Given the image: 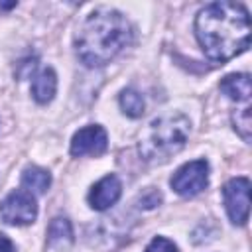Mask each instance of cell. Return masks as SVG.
<instances>
[{
	"label": "cell",
	"instance_id": "13",
	"mask_svg": "<svg viewBox=\"0 0 252 252\" xmlns=\"http://www.w3.org/2000/svg\"><path fill=\"white\" fill-rule=\"evenodd\" d=\"M120 106L124 110V114L132 116V118H138L144 114V98L140 93H136L134 89H126L120 93Z\"/></svg>",
	"mask_w": 252,
	"mask_h": 252
},
{
	"label": "cell",
	"instance_id": "5",
	"mask_svg": "<svg viewBox=\"0 0 252 252\" xmlns=\"http://www.w3.org/2000/svg\"><path fill=\"white\" fill-rule=\"evenodd\" d=\"M35 215H37L35 199L26 189L12 191L0 203V219L6 224H30L33 222Z\"/></svg>",
	"mask_w": 252,
	"mask_h": 252
},
{
	"label": "cell",
	"instance_id": "18",
	"mask_svg": "<svg viewBox=\"0 0 252 252\" xmlns=\"http://www.w3.org/2000/svg\"><path fill=\"white\" fill-rule=\"evenodd\" d=\"M16 6V2H0V12L2 10H10V8H14Z\"/></svg>",
	"mask_w": 252,
	"mask_h": 252
},
{
	"label": "cell",
	"instance_id": "15",
	"mask_svg": "<svg viewBox=\"0 0 252 252\" xmlns=\"http://www.w3.org/2000/svg\"><path fill=\"white\" fill-rule=\"evenodd\" d=\"M146 252H177V246H175L171 240L163 238V236H156V238L148 244Z\"/></svg>",
	"mask_w": 252,
	"mask_h": 252
},
{
	"label": "cell",
	"instance_id": "3",
	"mask_svg": "<svg viewBox=\"0 0 252 252\" xmlns=\"http://www.w3.org/2000/svg\"><path fill=\"white\" fill-rule=\"evenodd\" d=\"M189 138V120L183 114H165L156 118L140 140V154L144 159H167L179 152Z\"/></svg>",
	"mask_w": 252,
	"mask_h": 252
},
{
	"label": "cell",
	"instance_id": "9",
	"mask_svg": "<svg viewBox=\"0 0 252 252\" xmlns=\"http://www.w3.org/2000/svg\"><path fill=\"white\" fill-rule=\"evenodd\" d=\"M55 89H57V77H55V71L49 67L41 69L32 81V96L39 104L49 102L55 94Z\"/></svg>",
	"mask_w": 252,
	"mask_h": 252
},
{
	"label": "cell",
	"instance_id": "6",
	"mask_svg": "<svg viewBox=\"0 0 252 252\" xmlns=\"http://www.w3.org/2000/svg\"><path fill=\"white\" fill-rule=\"evenodd\" d=\"M224 207L234 224H246L248 209H250V181L248 177H234L230 179L224 189Z\"/></svg>",
	"mask_w": 252,
	"mask_h": 252
},
{
	"label": "cell",
	"instance_id": "1",
	"mask_svg": "<svg viewBox=\"0 0 252 252\" xmlns=\"http://www.w3.org/2000/svg\"><path fill=\"white\" fill-rule=\"evenodd\" d=\"M195 33L211 61L224 63L250 45V16L238 2L207 4L195 20Z\"/></svg>",
	"mask_w": 252,
	"mask_h": 252
},
{
	"label": "cell",
	"instance_id": "16",
	"mask_svg": "<svg viewBox=\"0 0 252 252\" xmlns=\"http://www.w3.org/2000/svg\"><path fill=\"white\" fill-rule=\"evenodd\" d=\"M159 199H161V197H159L158 191H148V197H142L140 203H144V207L150 209V207H156V205L159 203Z\"/></svg>",
	"mask_w": 252,
	"mask_h": 252
},
{
	"label": "cell",
	"instance_id": "12",
	"mask_svg": "<svg viewBox=\"0 0 252 252\" xmlns=\"http://www.w3.org/2000/svg\"><path fill=\"white\" fill-rule=\"evenodd\" d=\"M47 240H49V246L53 248H61V246H67L73 242V230H71V222L67 219H53L49 228H47Z\"/></svg>",
	"mask_w": 252,
	"mask_h": 252
},
{
	"label": "cell",
	"instance_id": "17",
	"mask_svg": "<svg viewBox=\"0 0 252 252\" xmlns=\"http://www.w3.org/2000/svg\"><path fill=\"white\" fill-rule=\"evenodd\" d=\"M0 252H16L12 240L8 236H4V234H0Z\"/></svg>",
	"mask_w": 252,
	"mask_h": 252
},
{
	"label": "cell",
	"instance_id": "11",
	"mask_svg": "<svg viewBox=\"0 0 252 252\" xmlns=\"http://www.w3.org/2000/svg\"><path fill=\"white\" fill-rule=\"evenodd\" d=\"M49 183H51V175H49L45 169L37 167V165L26 167L24 173H22V185H24L26 191H30L32 195H33V193H35V195L45 193L47 187H49Z\"/></svg>",
	"mask_w": 252,
	"mask_h": 252
},
{
	"label": "cell",
	"instance_id": "14",
	"mask_svg": "<svg viewBox=\"0 0 252 252\" xmlns=\"http://www.w3.org/2000/svg\"><path fill=\"white\" fill-rule=\"evenodd\" d=\"M232 122L236 132L242 136L244 142H250V128H252V120H250V106H244L240 110H236L232 114Z\"/></svg>",
	"mask_w": 252,
	"mask_h": 252
},
{
	"label": "cell",
	"instance_id": "2",
	"mask_svg": "<svg viewBox=\"0 0 252 252\" xmlns=\"http://www.w3.org/2000/svg\"><path fill=\"white\" fill-rule=\"evenodd\" d=\"M132 39L128 20L110 8L91 12L79 26L75 35V49L87 67H100L112 61Z\"/></svg>",
	"mask_w": 252,
	"mask_h": 252
},
{
	"label": "cell",
	"instance_id": "4",
	"mask_svg": "<svg viewBox=\"0 0 252 252\" xmlns=\"http://www.w3.org/2000/svg\"><path fill=\"white\" fill-rule=\"evenodd\" d=\"M207 183H209V163L205 159H193L181 165L171 177V187L181 197H195L207 187Z\"/></svg>",
	"mask_w": 252,
	"mask_h": 252
},
{
	"label": "cell",
	"instance_id": "7",
	"mask_svg": "<svg viewBox=\"0 0 252 252\" xmlns=\"http://www.w3.org/2000/svg\"><path fill=\"white\" fill-rule=\"evenodd\" d=\"M108 148V138L100 126H85L71 140V154L75 158L83 156H102Z\"/></svg>",
	"mask_w": 252,
	"mask_h": 252
},
{
	"label": "cell",
	"instance_id": "8",
	"mask_svg": "<svg viewBox=\"0 0 252 252\" xmlns=\"http://www.w3.org/2000/svg\"><path fill=\"white\" fill-rule=\"evenodd\" d=\"M120 193H122V185H120L118 177L116 175H106L98 183L93 185V189L89 193V203H91L93 209L104 211V209L112 207L118 201Z\"/></svg>",
	"mask_w": 252,
	"mask_h": 252
},
{
	"label": "cell",
	"instance_id": "10",
	"mask_svg": "<svg viewBox=\"0 0 252 252\" xmlns=\"http://www.w3.org/2000/svg\"><path fill=\"white\" fill-rule=\"evenodd\" d=\"M220 91L230 96L232 100H248L250 94H252V89H250V75L246 73H232V75H226L222 81H220Z\"/></svg>",
	"mask_w": 252,
	"mask_h": 252
}]
</instances>
